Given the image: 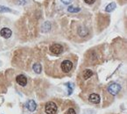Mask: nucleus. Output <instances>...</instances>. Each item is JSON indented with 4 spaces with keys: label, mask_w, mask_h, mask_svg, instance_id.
Returning a JSON list of instances; mask_svg holds the SVG:
<instances>
[{
    "label": "nucleus",
    "mask_w": 127,
    "mask_h": 114,
    "mask_svg": "<svg viewBox=\"0 0 127 114\" xmlns=\"http://www.w3.org/2000/svg\"><path fill=\"white\" fill-rule=\"evenodd\" d=\"M58 113V106L54 102L48 101L41 104L39 108L38 114H57Z\"/></svg>",
    "instance_id": "obj_1"
},
{
    "label": "nucleus",
    "mask_w": 127,
    "mask_h": 114,
    "mask_svg": "<svg viewBox=\"0 0 127 114\" xmlns=\"http://www.w3.org/2000/svg\"><path fill=\"white\" fill-rule=\"evenodd\" d=\"M74 62L70 59H64V60L60 62V68L61 73L62 75H69L74 70Z\"/></svg>",
    "instance_id": "obj_2"
},
{
    "label": "nucleus",
    "mask_w": 127,
    "mask_h": 114,
    "mask_svg": "<svg viewBox=\"0 0 127 114\" xmlns=\"http://www.w3.org/2000/svg\"><path fill=\"white\" fill-rule=\"evenodd\" d=\"M94 76V72L90 69H86L82 71V73L79 76V82L80 84H86L90 79H91Z\"/></svg>",
    "instance_id": "obj_3"
},
{
    "label": "nucleus",
    "mask_w": 127,
    "mask_h": 114,
    "mask_svg": "<svg viewBox=\"0 0 127 114\" xmlns=\"http://www.w3.org/2000/svg\"><path fill=\"white\" fill-rule=\"evenodd\" d=\"M13 35V32L10 27H7V26H4V27L0 28V39L1 40H10L11 39Z\"/></svg>",
    "instance_id": "obj_4"
},
{
    "label": "nucleus",
    "mask_w": 127,
    "mask_h": 114,
    "mask_svg": "<svg viewBox=\"0 0 127 114\" xmlns=\"http://www.w3.org/2000/svg\"><path fill=\"white\" fill-rule=\"evenodd\" d=\"M15 82L19 86V88L23 90L26 89L28 85V78L23 74H19L15 77Z\"/></svg>",
    "instance_id": "obj_5"
},
{
    "label": "nucleus",
    "mask_w": 127,
    "mask_h": 114,
    "mask_svg": "<svg viewBox=\"0 0 127 114\" xmlns=\"http://www.w3.org/2000/svg\"><path fill=\"white\" fill-rule=\"evenodd\" d=\"M87 100L90 104L97 105L98 104H100V101H101V96L95 92H91V93L88 94Z\"/></svg>",
    "instance_id": "obj_6"
},
{
    "label": "nucleus",
    "mask_w": 127,
    "mask_h": 114,
    "mask_svg": "<svg viewBox=\"0 0 127 114\" xmlns=\"http://www.w3.org/2000/svg\"><path fill=\"white\" fill-rule=\"evenodd\" d=\"M63 46L61 45V44H58V43H54V44H52V45L49 47V51L52 54L54 55H60L61 54L63 53Z\"/></svg>",
    "instance_id": "obj_7"
},
{
    "label": "nucleus",
    "mask_w": 127,
    "mask_h": 114,
    "mask_svg": "<svg viewBox=\"0 0 127 114\" xmlns=\"http://www.w3.org/2000/svg\"><path fill=\"white\" fill-rule=\"evenodd\" d=\"M120 90H121V86L118 83H116V82H112L107 87V91L111 96H116L117 94H118Z\"/></svg>",
    "instance_id": "obj_8"
},
{
    "label": "nucleus",
    "mask_w": 127,
    "mask_h": 114,
    "mask_svg": "<svg viewBox=\"0 0 127 114\" xmlns=\"http://www.w3.org/2000/svg\"><path fill=\"white\" fill-rule=\"evenodd\" d=\"M87 58H88V61L90 62V63H95V62H98V59H99V54H98V52H97L95 49L90 50L88 54H87Z\"/></svg>",
    "instance_id": "obj_9"
},
{
    "label": "nucleus",
    "mask_w": 127,
    "mask_h": 114,
    "mask_svg": "<svg viewBox=\"0 0 127 114\" xmlns=\"http://www.w3.org/2000/svg\"><path fill=\"white\" fill-rule=\"evenodd\" d=\"M7 90V85H6V80L3 74L0 73V94L4 93Z\"/></svg>",
    "instance_id": "obj_10"
},
{
    "label": "nucleus",
    "mask_w": 127,
    "mask_h": 114,
    "mask_svg": "<svg viewBox=\"0 0 127 114\" xmlns=\"http://www.w3.org/2000/svg\"><path fill=\"white\" fill-rule=\"evenodd\" d=\"M26 108L27 109L29 112H32L36 110V108H37V104L35 103L34 100H32V99H31V100H28L26 104Z\"/></svg>",
    "instance_id": "obj_11"
},
{
    "label": "nucleus",
    "mask_w": 127,
    "mask_h": 114,
    "mask_svg": "<svg viewBox=\"0 0 127 114\" xmlns=\"http://www.w3.org/2000/svg\"><path fill=\"white\" fill-rule=\"evenodd\" d=\"M32 69H33V71L35 72V73L40 74L41 70H42V67H41V65L39 63V62H36V63H34L33 66H32Z\"/></svg>",
    "instance_id": "obj_12"
},
{
    "label": "nucleus",
    "mask_w": 127,
    "mask_h": 114,
    "mask_svg": "<svg viewBox=\"0 0 127 114\" xmlns=\"http://www.w3.org/2000/svg\"><path fill=\"white\" fill-rule=\"evenodd\" d=\"M88 29H87L86 27H84V26H81L80 28H79L78 30V34H80L82 37H84V36H86L87 34H88Z\"/></svg>",
    "instance_id": "obj_13"
},
{
    "label": "nucleus",
    "mask_w": 127,
    "mask_h": 114,
    "mask_svg": "<svg viewBox=\"0 0 127 114\" xmlns=\"http://www.w3.org/2000/svg\"><path fill=\"white\" fill-rule=\"evenodd\" d=\"M117 5L115 3H110V4H109L108 5L105 7V11H107V12H111L112 11H114L115 9H116Z\"/></svg>",
    "instance_id": "obj_14"
},
{
    "label": "nucleus",
    "mask_w": 127,
    "mask_h": 114,
    "mask_svg": "<svg viewBox=\"0 0 127 114\" xmlns=\"http://www.w3.org/2000/svg\"><path fill=\"white\" fill-rule=\"evenodd\" d=\"M67 11L69 12H72V13H76L80 11V8H76V7H74L73 5H70L68 8H67Z\"/></svg>",
    "instance_id": "obj_15"
},
{
    "label": "nucleus",
    "mask_w": 127,
    "mask_h": 114,
    "mask_svg": "<svg viewBox=\"0 0 127 114\" xmlns=\"http://www.w3.org/2000/svg\"><path fill=\"white\" fill-rule=\"evenodd\" d=\"M42 29H43L44 32H47V31H49V29H50V23L46 22L45 24L43 25V26H42Z\"/></svg>",
    "instance_id": "obj_16"
},
{
    "label": "nucleus",
    "mask_w": 127,
    "mask_h": 114,
    "mask_svg": "<svg viewBox=\"0 0 127 114\" xmlns=\"http://www.w3.org/2000/svg\"><path fill=\"white\" fill-rule=\"evenodd\" d=\"M7 11L11 12V10L8 7H4V6H3V5H0V12H7Z\"/></svg>",
    "instance_id": "obj_17"
},
{
    "label": "nucleus",
    "mask_w": 127,
    "mask_h": 114,
    "mask_svg": "<svg viewBox=\"0 0 127 114\" xmlns=\"http://www.w3.org/2000/svg\"><path fill=\"white\" fill-rule=\"evenodd\" d=\"M63 114H76V112L74 108H68Z\"/></svg>",
    "instance_id": "obj_18"
},
{
    "label": "nucleus",
    "mask_w": 127,
    "mask_h": 114,
    "mask_svg": "<svg viewBox=\"0 0 127 114\" xmlns=\"http://www.w3.org/2000/svg\"><path fill=\"white\" fill-rule=\"evenodd\" d=\"M66 86H67V89H68V95H70V94L72 93V91H73V83H66Z\"/></svg>",
    "instance_id": "obj_19"
},
{
    "label": "nucleus",
    "mask_w": 127,
    "mask_h": 114,
    "mask_svg": "<svg viewBox=\"0 0 127 114\" xmlns=\"http://www.w3.org/2000/svg\"><path fill=\"white\" fill-rule=\"evenodd\" d=\"M84 2L88 4H93V3L95 2V0H84Z\"/></svg>",
    "instance_id": "obj_20"
},
{
    "label": "nucleus",
    "mask_w": 127,
    "mask_h": 114,
    "mask_svg": "<svg viewBox=\"0 0 127 114\" xmlns=\"http://www.w3.org/2000/svg\"><path fill=\"white\" fill-rule=\"evenodd\" d=\"M64 4H69L70 3L72 2V0H61Z\"/></svg>",
    "instance_id": "obj_21"
},
{
    "label": "nucleus",
    "mask_w": 127,
    "mask_h": 114,
    "mask_svg": "<svg viewBox=\"0 0 127 114\" xmlns=\"http://www.w3.org/2000/svg\"><path fill=\"white\" fill-rule=\"evenodd\" d=\"M19 4H25V3H26V0H19Z\"/></svg>",
    "instance_id": "obj_22"
}]
</instances>
